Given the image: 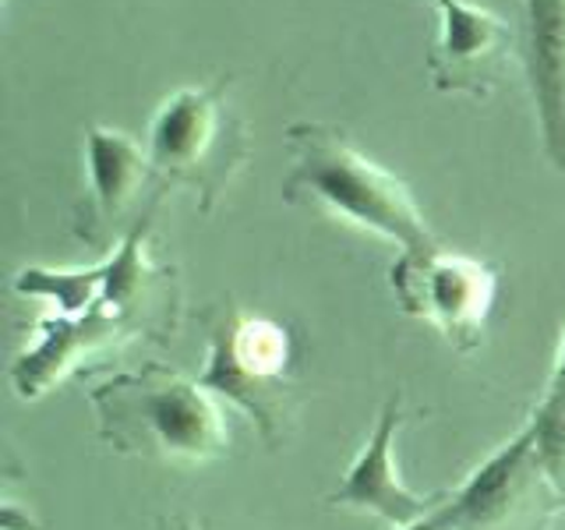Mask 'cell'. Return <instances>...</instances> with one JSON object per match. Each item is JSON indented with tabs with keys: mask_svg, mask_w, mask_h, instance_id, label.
Returning <instances> with one entry per match:
<instances>
[{
	"mask_svg": "<svg viewBox=\"0 0 565 530\" xmlns=\"http://www.w3.org/2000/svg\"><path fill=\"white\" fill-rule=\"evenodd\" d=\"M520 61L547 163L565 173V0H523Z\"/></svg>",
	"mask_w": 565,
	"mask_h": 530,
	"instance_id": "8fae6325",
	"label": "cell"
},
{
	"mask_svg": "<svg viewBox=\"0 0 565 530\" xmlns=\"http://www.w3.org/2000/svg\"><path fill=\"white\" fill-rule=\"evenodd\" d=\"M230 78L216 85L177 88L152 117L149 163L163 188H184L202 212H212L220 194L252 156L244 117L226 103Z\"/></svg>",
	"mask_w": 565,
	"mask_h": 530,
	"instance_id": "5b68a950",
	"label": "cell"
},
{
	"mask_svg": "<svg viewBox=\"0 0 565 530\" xmlns=\"http://www.w3.org/2000/svg\"><path fill=\"white\" fill-rule=\"evenodd\" d=\"M85 194L75 212V234L96 252H114L141 226L163 199V181L156 177L149 152L124 131L93 128L85 131Z\"/></svg>",
	"mask_w": 565,
	"mask_h": 530,
	"instance_id": "ba28073f",
	"label": "cell"
},
{
	"mask_svg": "<svg viewBox=\"0 0 565 530\" xmlns=\"http://www.w3.org/2000/svg\"><path fill=\"white\" fill-rule=\"evenodd\" d=\"M209 361L202 385L212 396H226L252 417L265 446L287 442L297 421V382H294V343L276 318L252 315L237 305H220L205 315Z\"/></svg>",
	"mask_w": 565,
	"mask_h": 530,
	"instance_id": "277c9868",
	"label": "cell"
},
{
	"mask_svg": "<svg viewBox=\"0 0 565 530\" xmlns=\"http://www.w3.org/2000/svg\"><path fill=\"white\" fill-rule=\"evenodd\" d=\"M287 146L294 163L282 177V202L308 205L326 212L329 220H343L403 252H428L438 247L428 220L396 173L371 163L353 141L318 120H297L287 128Z\"/></svg>",
	"mask_w": 565,
	"mask_h": 530,
	"instance_id": "7a4b0ae2",
	"label": "cell"
},
{
	"mask_svg": "<svg viewBox=\"0 0 565 530\" xmlns=\"http://www.w3.org/2000/svg\"><path fill=\"white\" fill-rule=\"evenodd\" d=\"M388 287L406 315L435 326L459 353H473L484 340L499 273L481 258L456 255L438 244L428 252H399L388 269Z\"/></svg>",
	"mask_w": 565,
	"mask_h": 530,
	"instance_id": "52a82bcc",
	"label": "cell"
},
{
	"mask_svg": "<svg viewBox=\"0 0 565 530\" xmlns=\"http://www.w3.org/2000/svg\"><path fill=\"white\" fill-rule=\"evenodd\" d=\"M159 530H199L188 517H163L159 520Z\"/></svg>",
	"mask_w": 565,
	"mask_h": 530,
	"instance_id": "5bb4252c",
	"label": "cell"
},
{
	"mask_svg": "<svg viewBox=\"0 0 565 530\" xmlns=\"http://www.w3.org/2000/svg\"><path fill=\"white\" fill-rule=\"evenodd\" d=\"M146 230L131 234L96 269L18 273V294L57 305V315L35 326V343L11 364V385L22 400H40L85 361L120 350L138 336H152L159 343L173 336L181 318V283L177 269L149 262Z\"/></svg>",
	"mask_w": 565,
	"mask_h": 530,
	"instance_id": "6da1fadb",
	"label": "cell"
},
{
	"mask_svg": "<svg viewBox=\"0 0 565 530\" xmlns=\"http://www.w3.org/2000/svg\"><path fill=\"white\" fill-rule=\"evenodd\" d=\"M431 4L438 11V40L424 61L431 85L441 93L488 96L516 35L499 14L470 0H431Z\"/></svg>",
	"mask_w": 565,
	"mask_h": 530,
	"instance_id": "30bf717a",
	"label": "cell"
},
{
	"mask_svg": "<svg viewBox=\"0 0 565 530\" xmlns=\"http://www.w3.org/2000/svg\"><path fill=\"white\" fill-rule=\"evenodd\" d=\"M110 449L159 467L194 470L226 456L230 428L202 382L167 364H146L88 393Z\"/></svg>",
	"mask_w": 565,
	"mask_h": 530,
	"instance_id": "3957f363",
	"label": "cell"
},
{
	"mask_svg": "<svg viewBox=\"0 0 565 530\" xmlns=\"http://www.w3.org/2000/svg\"><path fill=\"white\" fill-rule=\"evenodd\" d=\"M562 509L565 495L544 464L534 424L505 442L446 499L452 530H547Z\"/></svg>",
	"mask_w": 565,
	"mask_h": 530,
	"instance_id": "8992f818",
	"label": "cell"
},
{
	"mask_svg": "<svg viewBox=\"0 0 565 530\" xmlns=\"http://www.w3.org/2000/svg\"><path fill=\"white\" fill-rule=\"evenodd\" d=\"M403 406H406L403 393H393L385 400L382 417L375 424V432H371V438L364 442L361 456L353 459L350 470L343 474L340 488L329 495L332 509H358V512H371V517H382L393 527H411L449 499V491L417 495L399 481L393 446H396V432L406 421Z\"/></svg>",
	"mask_w": 565,
	"mask_h": 530,
	"instance_id": "9c48e42d",
	"label": "cell"
},
{
	"mask_svg": "<svg viewBox=\"0 0 565 530\" xmlns=\"http://www.w3.org/2000/svg\"><path fill=\"white\" fill-rule=\"evenodd\" d=\"M534 435H537V446L544 453V464L552 470L555 485L565 495V336H562V353L555 361L552 371V382H547V393L534 414Z\"/></svg>",
	"mask_w": 565,
	"mask_h": 530,
	"instance_id": "7c38bea8",
	"label": "cell"
},
{
	"mask_svg": "<svg viewBox=\"0 0 565 530\" xmlns=\"http://www.w3.org/2000/svg\"><path fill=\"white\" fill-rule=\"evenodd\" d=\"M399 530H452V520H449V512H446V502H441L435 512H428L424 520L411 523V527H399Z\"/></svg>",
	"mask_w": 565,
	"mask_h": 530,
	"instance_id": "4fadbf2b",
	"label": "cell"
}]
</instances>
